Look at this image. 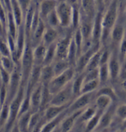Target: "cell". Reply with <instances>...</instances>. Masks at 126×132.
I'll return each mask as SVG.
<instances>
[{
	"label": "cell",
	"instance_id": "816d5d0a",
	"mask_svg": "<svg viewBox=\"0 0 126 132\" xmlns=\"http://www.w3.org/2000/svg\"><path fill=\"white\" fill-rule=\"evenodd\" d=\"M124 15H125V17L126 18V6H125V10H124Z\"/></svg>",
	"mask_w": 126,
	"mask_h": 132
},
{
	"label": "cell",
	"instance_id": "ffe728a7",
	"mask_svg": "<svg viewBox=\"0 0 126 132\" xmlns=\"http://www.w3.org/2000/svg\"><path fill=\"white\" fill-rule=\"evenodd\" d=\"M46 27H47V24H45V22L41 19H40L36 29L30 35V42H31V45L33 48L36 46L37 45L41 43L42 37H43Z\"/></svg>",
	"mask_w": 126,
	"mask_h": 132
},
{
	"label": "cell",
	"instance_id": "7a4b0ae2",
	"mask_svg": "<svg viewBox=\"0 0 126 132\" xmlns=\"http://www.w3.org/2000/svg\"><path fill=\"white\" fill-rule=\"evenodd\" d=\"M76 75L75 68L70 67L59 75L55 76L48 84L47 87L52 95L63 89L66 85L73 80Z\"/></svg>",
	"mask_w": 126,
	"mask_h": 132
},
{
	"label": "cell",
	"instance_id": "c3c4849f",
	"mask_svg": "<svg viewBox=\"0 0 126 132\" xmlns=\"http://www.w3.org/2000/svg\"><path fill=\"white\" fill-rule=\"evenodd\" d=\"M125 71H126V55L124 58V60L122 62V72Z\"/></svg>",
	"mask_w": 126,
	"mask_h": 132
},
{
	"label": "cell",
	"instance_id": "7bdbcfd3",
	"mask_svg": "<svg viewBox=\"0 0 126 132\" xmlns=\"http://www.w3.org/2000/svg\"><path fill=\"white\" fill-rule=\"evenodd\" d=\"M94 79H99V72L98 68L90 70V71H86L85 76H84V81H89L94 80Z\"/></svg>",
	"mask_w": 126,
	"mask_h": 132
},
{
	"label": "cell",
	"instance_id": "5b68a950",
	"mask_svg": "<svg viewBox=\"0 0 126 132\" xmlns=\"http://www.w3.org/2000/svg\"><path fill=\"white\" fill-rule=\"evenodd\" d=\"M22 86V74L20 63L16 62L13 71L10 73V77L7 86V99L5 102L10 103L17 95Z\"/></svg>",
	"mask_w": 126,
	"mask_h": 132
},
{
	"label": "cell",
	"instance_id": "bcb514c9",
	"mask_svg": "<svg viewBox=\"0 0 126 132\" xmlns=\"http://www.w3.org/2000/svg\"><path fill=\"white\" fill-rule=\"evenodd\" d=\"M7 15H8V10H6L3 4L0 2V21L4 24L5 29H6Z\"/></svg>",
	"mask_w": 126,
	"mask_h": 132
},
{
	"label": "cell",
	"instance_id": "4fadbf2b",
	"mask_svg": "<svg viewBox=\"0 0 126 132\" xmlns=\"http://www.w3.org/2000/svg\"><path fill=\"white\" fill-rule=\"evenodd\" d=\"M43 84L39 82L30 93V110L34 112L40 109Z\"/></svg>",
	"mask_w": 126,
	"mask_h": 132
},
{
	"label": "cell",
	"instance_id": "9a60e30c",
	"mask_svg": "<svg viewBox=\"0 0 126 132\" xmlns=\"http://www.w3.org/2000/svg\"><path fill=\"white\" fill-rule=\"evenodd\" d=\"M71 103L66 104V105H62V106L49 105L44 111H42L43 118H44V120H45L46 123L49 122L50 120H51L52 119L55 118L56 116H58V114H60L63 111L65 110L66 109L68 108Z\"/></svg>",
	"mask_w": 126,
	"mask_h": 132
},
{
	"label": "cell",
	"instance_id": "30bf717a",
	"mask_svg": "<svg viewBox=\"0 0 126 132\" xmlns=\"http://www.w3.org/2000/svg\"><path fill=\"white\" fill-rule=\"evenodd\" d=\"M108 66L110 73V79H117L120 76L122 72V63L119 58L118 52H111V56L108 62Z\"/></svg>",
	"mask_w": 126,
	"mask_h": 132
},
{
	"label": "cell",
	"instance_id": "f1b7e54d",
	"mask_svg": "<svg viewBox=\"0 0 126 132\" xmlns=\"http://www.w3.org/2000/svg\"><path fill=\"white\" fill-rule=\"evenodd\" d=\"M11 13L13 14L14 19L16 21V23L17 26L19 27L24 21V15L22 10L20 8L19 5H18L16 0L11 2Z\"/></svg>",
	"mask_w": 126,
	"mask_h": 132
},
{
	"label": "cell",
	"instance_id": "9c48e42d",
	"mask_svg": "<svg viewBox=\"0 0 126 132\" xmlns=\"http://www.w3.org/2000/svg\"><path fill=\"white\" fill-rule=\"evenodd\" d=\"M100 48L95 46H92V47L89 48L88 50L83 52L80 55L77 62H76V65H75V69L76 73H81L83 72H85L86 68L88 65L89 60L91 57L93 55L94 52H96L97 50H99Z\"/></svg>",
	"mask_w": 126,
	"mask_h": 132
},
{
	"label": "cell",
	"instance_id": "44dd1931",
	"mask_svg": "<svg viewBox=\"0 0 126 132\" xmlns=\"http://www.w3.org/2000/svg\"><path fill=\"white\" fill-rule=\"evenodd\" d=\"M47 51V46L43 43H39L36 46L33 48V63L36 65H42Z\"/></svg>",
	"mask_w": 126,
	"mask_h": 132
},
{
	"label": "cell",
	"instance_id": "11a10c76",
	"mask_svg": "<svg viewBox=\"0 0 126 132\" xmlns=\"http://www.w3.org/2000/svg\"></svg>",
	"mask_w": 126,
	"mask_h": 132
},
{
	"label": "cell",
	"instance_id": "4dcf8cb0",
	"mask_svg": "<svg viewBox=\"0 0 126 132\" xmlns=\"http://www.w3.org/2000/svg\"><path fill=\"white\" fill-rule=\"evenodd\" d=\"M102 50L101 48H100L96 52H94L93 55L91 57L90 60H89L88 65L86 68V71H90V70H93V69H96L98 68V67L100 65V56H101V53H102Z\"/></svg>",
	"mask_w": 126,
	"mask_h": 132
},
{
	"label": "cell",
	"instance_id": "d6986e66",
	"mask_svg": "<svg viewBox=\"0 0 126 132\" xmlns=\"http://www.w3.org/2000/svg\"><path fill=\"white\" fill-rule=\"evenodd\" d=\"M59 38L60 35L58 32V29L52 28L49 26H47L42 37L41 43H43L45 46H48L51 45L52 43H55Z\"/></svg>",
	"mask_w": 126,
	"mask_h": 132
},
{
	"label": "cell",
	"instance_id": "603a6c76",
	"mask_svg": "<svg viewBox=\"0 0 126 132\" xmlns=\"http://www.w3.org/2000/svg\"><path fill=\"white\" fill-rule=\"evenodd\" d=\"M114 103L109 96L106 95H96V101H95V107L97 110L105 112L112 104Z\"/></svg>",
	"mask_w": 126,
	"mask_h": 132
},
{
	"label": "cell",
	"instance_id": "6da1fadb",
	"mask_svg": "<svg viewBox=\"0 0 126 132\" xmlns=\"http://www.w3.org/2000/svg\"><path fill=\"white\" fill-rule=\"evenodd\" d=\"M120 1L111 0L107 7L106 10L103 14V35L101 42H104L108 38V35H110L113 27L116 24L119 18V8H120Z\"/></svg>",
	"mask_w": 126,
	"mask_h": 132
},
{
	"label": "cell",
	"instance_id": "e0dca14e",
	"mask_svg": "<svg viewBox=\"0 0 126 132\" xmlns=\"http://www.w3.org/2000/svg\"><path fill=\"white\" fill-rule=\"evenodd\" d=\"M69 108V107H68ZM68 108L66 109L64 111H63L60 114L56 116L55 118L52 119L49 122H47L41 128V132H52L55 131L57 128L59 126L62 120L69 114Z\"/></svg>",
	"mask_w": 126,
	"mask_h": 132
},
{
	"label": "cell",
	"instance_id": "ee69618b",
	"mask_svg": "<svg viewBox=\"0 0 126 132\" xmlns=\"http://www.w3.org/2000/svg\"><path fill=\"white\" fill-rule=\"evenodd\" d=\"M16 2L23 13L24 18V15L26 14L27 11L33 4L34 0H16Z\"/></svg>",
	"mask_w": 126,
	"mask_h": 132
},
{
	"label": "cell",
	"instance_id": "f546056e",
	"mask_svg": "<svg viewBox=\"0 0 126 132\" xmlns=\"http://www.w3.org/2000/svg\"><path fill=\"white\" fill-rule=\"evenodd\" d=\"M52 65L55 76L61 74L71 67L67 60H55L52 62Z\"/></svg>",
	"mask_w": 126,
	"mask_h": 132
},
{
	"label": "cell",
	"instance_id": "7dc6e473",
	"mask_svg": "<svg viewBox=\"0 0 126 132\" xmlns=\"http://www.w3.org/2000/svg\"><path fill=\"white\" fill-rule=\"evenodd\" d=\"M110 56H111V52H109V51L106 50V49H103L102 53H101V56H100V65L108 63Z\"/></svg>",
	"mask_w": 126,
	"mask_h": 132
},
{
	"label": "cell",
	"instance_id": "d590c367",
	"mask_svg": "<svg viewBox=\"0 0 126 132\" xmlns=\"http://www.w3.org/2000/svg\"><path fill=\"white\" fill-rule=\"evenodd\" d=\"M98 72H99V80L100 85H105L110 79V73H109L108 63L103 64L99 66Z\"/></svg>",
	"mask_w": 126,
	"mask_h": 132
},
{
	"label": "cell",
	"instance_id": "484cf974",
	"mask_svg": "<svg viewBox=\"0 0 126 132\" xmlns=\"http://www.w3.org/2000/svg\"><path fill=\"white\" fill-rule=\"evenodd\" d=\"M103 113V112L97 110V112L95 113V114L91 119H89L86 123L85 131L91 132L96 131L98 125L100 123V118H101V116H102Z\"/></svg>",
	"mask_w": 126,
	"mask_h": 132
},
{
	"label": "cell",
	"instance_id": "f5cc1de1",
	"mask_svg": "<svg viewBox=\"0 0 126 132\" xmlns=\"http://www.w3.org/2000/svg\"><path fill=\"white\" fill-rule=\"evenodd\" d=\"M1 107H2V104H1V102H0V110H1Z\"/></svg>",
	"mask_w": 126,
	"mask_h": 132
},
{
	"label": "cell",
	"instance_id": "74e56055",
	"mask_svg": "<svg viewBox=\"0 0 126 132\" xmlns=\"http://www.w3.org/2000/svg\"><path fill=\"white\" fill-rule=\"evenodd\" d=\"M96 112H97V109L95 106H88L87 107L84 109V110L81 113V114L80 115L78 120L86 123V122L89 119L92 118Z\"/></svg>",
	"mask_w": 126,
	"mask_h": 132
},
{
	"label": "cell",
	"instance_id": "ac0fdd59",
	"mask_svg": "<svg viewBox=\"0 0 126 132\" xmlns=\"http://www.w3.org/2000/svg\"><path fill=\"white\" fill-rule=\"evenodd\" d=\"M113 104L105 112H103V114L101 116V118H100V123L98 125L97 129L107 128L108 127H109L111 126L112 121L114 120V117L115 115V109H116V107L114 106Z\"/></svg>",
	"mask_w": 126,
	"mask_h": 132
},
{
	"label": "cell",
	"instance_id": "db71d44e",
	"mask_svg": "<svg viewBox=\"0 0 126 132\" xmlns=\"http://www.w3.org/2000/svg\"><path fill=\"white\" fill-rule=\"evenodd\" d=\"M125 131H126V129H125Z\"/></svg>",
	"mask_w": 126,
	"mask_h": 132
},
{
	"label": "cell",
	"instance_id": "8992f818",
	"mask_svg": "<svg viewBox=\"0 0 126 132\" xmlns=\"http://www.w3.org/2000/svg\"><path fill=\"white\" fill-rule=\"evenodd\" d=\"M75 98L72 90V81L65 87L52 95L50 105L62 106L70 104Z\"/></svg>",
	"mask_w": 126,
	"mask_h": 132
},
{
	"label": "cell",
	"instance_id": "e575fe53",
	"mask_svg": "<svg viewBox=\"0 0 126 132\" xmlns=\"http://www.w3.org/2000/svg\"><path fill=\"white\" fill-rule=\"evenodd\" d=\"M0 63L2 68L9 73L13 71L16 64L11 56H0Z\"/></svg>",
	"mask_w": 126,
	"mask_h": 132
},
{
	"label": "cell",
	"instance_id": "60d3db41",
	"mask_svg": "<svg viewBox=\"0 0 126 132\" xmlns=\"http://www.w3.org/2000/svg\"><path fill=\"white\" fill-rule=\"evenodd\" d=\"M0 56H11V52L6 38H0Z\"/></svg>",
	"mask_w": 126,
	"mask_h": 132
},
{
	"label": "cell",
	"instance_id": "7c38bea8",
	"mask_svg": "<svg viewBox=\"0 0 126 132\" xmlns=\"http://www.w3.org/2000/svg\"><path fill=\"white\" fill-rule=\"evenodd\" d=\"M83 109H80L77 110L75 112H73L72 113H69L66 117L59 125V126L57 128H59V131L63 132H68L72 131L74 127H75V124L77 123L80 115L83 112Z\"/></svg>",
	"mask_w": 126,
	"mask_h": 132
},
{
	"label": "cell",
	"instance_id": "8d00e7d4",
	"mask_svg": "<svg viewBox=\"0 0 126 132\" xmlns=\"http://www.w3.org/2000/svg\"><path fill=\"white\" fill-rule=\"evenodd\" d=\"M44 21L45 22V24H47V26H49L50 27L55 29L61 28L59 20H58V15L56 13L55 10H53L52 12H51L50 14L48 15Z\"/></svg>",
	"mask_w": 126,
	"mask_h": 132
},
{
	"label": "cell",
	"instance_id": "ab89813d",
	"mask_svg": "<svg viewBox=\"0 0 126 132\" xmlns=\"http://www.w3.org/2000/svg\"><path fill=\"white\" fill-rule=\"evenodd\" d=\"M118 54H119V58L120 60V62H121V63H122V62L124 60V58L126 55V29L124 37L122 39L121 42L119 45Z\"/></svg>",
	"mask_w": 126,
	"mask_h": 132
},
{
	"label": "cell",
	"instance_id": "b9f144b4",
	"mask_svg": "<svg viewBox=\"0 0 126 132\" xmlns=\"http://www.w3.org/2000/svg\"><path fill=\"white\" fill-rule=\"evenodd\" d=\"M115 116L120 120H124L126 119V104H120L115 109Z\"/></svg>",
	"mask_w": 126,
	"mask_h": 132
},
{
	"label": "cell",
	"instance_id": "5bb4252c",
	"mask_svg": "<svg viewBox=\"0 0 126 132\" xmlns=\"http://www.w3.org/2000/svg\"><path fill=\"white\" fill-rule=\"evenodd\" d=\"M58 0H41L38 4V8L41 19L44 21L47 16L53 10H55L58 5Z\"/></svg>",
	"mask_w": 126,
	"mask_h": 132
},
{
	"label": "cell",
	"instance_id": "83f0119b",
	"mask_svg": "<svg viewBox=\"0 0 126 132\" xmlns=\"http://www.w3.org/2000/svg\"><path fill=\"white\" fill-rule=\"evenodd\" d=\"M56 42L53 43L51 45L47 46L46 54H45L44 60L42 65H52V62L55 61L56 57Z\"/></svg>",
	"mask_w": 126,
	"mask_h": 132
},
{
	"label": "cell",
	"instance_id": "d6a6232c",
	"mask_svg": "<svg viewBox=\"0 0 126 132\" xmlns=\"http://www.w3.org/2000/svg\"><path fill=\"white\" fill-rule=\"evenodd\" d=\"M9 104L8 102H5L2 104L0 110V131H3V128L8 122L9 117Z\"/></svg>",
	"mask_w": 126,
	"mask_h": 132
},
{
	"label": "cell",
	"instance_id": "7402d4cb",
	"mask_svg": "<svg viewBox=\"0 0 126 132\" xmlns=\"http://www.w3.org/2000/svg\"><path fill=\"white\" fill-rule=\"evenodd\" d=\"M81 11L92 19H94L97 10L94 0H80Z\"/></svg>",
	"mask_w": 126,
	"mask_h": 132
},
{
	"label": "cell",
	"instance_id": "cb8c5ba5",
	"mask_svg": "<svg viewBox=\"0 0 126 132\" xmlns=\"http://www.w3.org/2000/svg\"><path fill=\"white\" fill-rule=\"evenodd\" d=\"M18 28H19V27L16 23V21L14 19L11 11H8V15H7V21H6V33H7V35H10L11 37L16 39L17 32H18Z\"/></svg>",
	"mask_w": 126,
	"mask_h": 132
},
{
	"label": "cell",
	"instance_id": "8fae6325",
	"mask_svg": "<svg viewBox=\"0 0 126 132\" xmlns=\"http://www.w3.org/2000/svg\"><path fill=\"white\" fill-rule=\"evenodd\" d=\"M94 93H83L76 97L72 101V103L69 106V112L72 113L77 110L83 109L87 107L89 104L91 103Z\"/></svg>",
	"mask_w": 126,
	"mask_h": 132
},
{
	"label": "cell",
	"instance_id": "681fc988",
	"mask_svg": "<svg viewBox=\"0 0 126 132\" xmlns=\"http://www.w3.org/2000/svg\"><path fill=\"white\" fill-rule=\"evenodd\" d=\"M121 86H122V89L126 92V79H124V80L122 81Z\"/></svg>",
	"mask_w": 126,
	"mask_h": 132
},
{
	"label": "cell",
	"instance_id": "52a82bcc",
	"mask_svg": "<svg viewBox=\"0 0 126 132\" xmlns=\"http://www.w3.org/2000/svg\"><path fill=\"white\" fill-rule=\"evenodd\" d=\"M73 32L66 34L64 36L58 38V40L56 42L55 60H67V56Z\"/></svg>",
	"mask_w": 126,
	"mask_h": 132
},
{
	"label": "cell",
	"instance_id": "d4e9b609",
	"mask_svg": "<svg viewBox=\"0 0 126 132\" xmlns=\"http://www.w3.org/2000/svg\"><path fill=\"white\" fill-rule=\"evenodd\" d=\"M55 76L52 65H42L40 71V82L43 85H47Z\"/></svg>",
	"mask_w": 126,
	"mask_h": 132
},
{
	"label": "cell",
	"instance_id": "f35d334b",
	"mask_svg": "<svg viewBox=\"0 0 126 132\" xmlns=\"http://www.w3.org/2000/svg\"><path fill=\"white\" fill-rule=\"evenodd\" d=\"M106 95L109 96L113 100V101H116L117 100V93H115L114 90L111 87H108V86H106V87H103L101 89L98 90L96 93V95Z\"/></svg>",
	"mask_w": 126,
	"mask_h": 132
},
{
	"label": "cell",
	"instance_id": "f6af8a7d",
	"mask_svg": "<svg viewBox=\"0 0 126 132\" xmlns=\"http://www.w3.org/2000/svg\"><path fill=\"white\" fill-rule=\"evenodd\" d=\"M10 77V73L2 68L0 72V85H5L8 86Z\"/></svg>",
	"mask_w": 126,
	"mask_h": 132
},
{
	"label": "cell",
	"instance_id": "836d02e7",
	"mask_svg": "<svg viewBox=\"0 0 126 132\" xmlns=\"http://www.w3.org/2000/svg\"><path fill=\"white\" fill-rule=\"evenodd\" d=\"M100 83L99 79L89 81L83 82V85L81 89V94L83 93H94L100 87Z\"/></svg>",
	"mask_w": 126,
	"mask_h": 132
},
{
	"label": "cell",
	"instance_id": "277c9868",
	"mask_svg": "<svg viewBox=\"0 0 126 132\" xmlns=\"http://www.w3.org/2000/svg\"><path fill=\"white\" fill-rule=\"evenodd\" d=\"M56 13L59 20L60 27L62 29H68L72 27L73 6L65 0L58 2L55 8Z\"/></svg>",
	"mask_w": 126,
	"mask_h": 132
},
{
	"label": "cell",
	"instance_id": "3957f363",
	"mask_svg": "<svg viewBox=\"0 0 126 132\" xmlns=\"http://www.w3.org/2000/svg\"><path fill=\"white\" fill-rule=\"evenodd\" d=\"M24 95H25V87L23 86H21L17 95L10 102L9 117H8V122L3 128L2 131H11V128L14 125V123H16L17 118H18L19 108H20L21 104H22V100L24 97Z\"/></svg>",
	"mask_w": 126,
	"mask_h": 132
},
{
	"label": "cell",
	"instance_id": "f907efd6",
	"mask_svg": "<svg viewBox=\"0 0 126 132\" xmlns=\"http://www.w3.org/2000/svg\"><path fill=\"white\" fill-rule=\"evenodd\" d=\"M119 1H120V6H121V5L124 3V1H125V0H119Z\"/></svg>",
	"mask_w": 126,
	"mask_h": 132
},
{
	"label": "cell",
	"instance_id": "ba28073f",
	"mask_svg": "<svg viewBox=\"0 0 126 132\" xmlns=\"http://www.w3.org/2000/svg\"><path fill=\"white\" fill-rule=\"evenodd\" d=\"M103 14L102 11H97L93 21L92 31V45L100 47L103 35Z\"/></svg>",
	"mask_w": 126,
	"mask_h": 132
},
{
	"label": "cell",
	"instance_id": "2e32d148",
	"mask_svg": "<svg viewBox=\"0 0 126 132\" xmlns=\"http://www.w3.org/2000/svg\"><path fill=\"white\" fill-rule=\"evenodd\" d=\"M125 29L124 24L122 22H119L117 19L116 24L113 27L110 33V37L111 39L112 43H114V45H115L116 47L119 48V45L121 42L122 39L124 37V35L125 32Z\"/></svg>",
	"mask_w": 126,
	"mask_h": 132
},
{
	"label": "cell",
	"instance_id": "1f68e13d",
	"mask_svg": "<svg viewBox=\"0 0 126 132\" xmlns=\"http://www.w3.org/2000/svg\"><path fill=\"white\" fill-rule=\"evenodd\" d=\"M52 95L50 93L48 89L47 85H43L41 93V106H40V111H44L47 106L50 105Z\"/></svg>",
	"mask_w": 126,
	"mask_h": 132
},
{
	"label": "cell",
	"instance_id": "4316f807",
	"mask_svg": "<svg viewBox=\"0 0 126 132\" xmlns=\"http://www.w3.org/2000/svg\"><path fill=\"white\" fill-rule=\"evenodd\" d=\"M84 76H85V72L78 73V76H75V78L72 80V90H73L75 98L81 94V89L83 85Z\"/></svg>",
	"mask_w": 126,
	"mask_h": 132
}]
</instances>
